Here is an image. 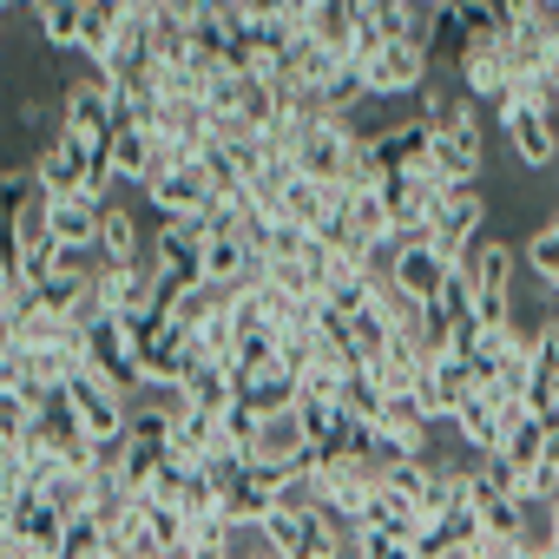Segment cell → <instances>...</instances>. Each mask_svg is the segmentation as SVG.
Masks as SVG:
<instances>
[{
  "label": "cell",
  "instance_id": "obj_19",
  "mask_svg": "<svg viewBox=\"0 0 559 559\" xmlns=\"http://www.w3.org/2000/svg\"><path fill=\"white\" fill-rule=\"evenodd\" d=\"M99 217H106V211H93L86 198H60V204H53V237H60V250L99 257Z\"/></svg>",
  "mask_w": 559,
  "mask_h": 559
},
{
  "label": "cell",
  "instance_id": "obj_6",
  "mask_svg": "<svg viewBox=\"0 0 559 559\" xmlns=\"http://www.w3.org/2000/svg\"><path fill=\"white\" fill-rule=\"evenodd\" d=\"M86 376H99L112 395H139L145 389V376H139V356L126 349V323L119 317H106V323H93L86 330Z\"/></svg>",
  "mask_w": 559,
  "mask_h": 559
},
{
  "label": "cell",
  "instance_id": "obj_21",
  "mask_svg": "<svg viewBox=\"0 0 559 559\" xmlns=\"http://www.w3.org/2000/svg\"><path fill=\"white\" fill-rule=\"evenodd\" d=\"M139 257H145V243H139V217H132L126 204H112V211L99 217V263L126 270V263H139Z\"/></svg>",
  "mask_w": 559,
  "mask_h": 559
},
{
  "label": "cell",
  "instance_id": "obj_8",
  "mask_svg": "<svg viewBox=\"0 0 559 559\" xmlns=\"http://www.w3.org/2000/svg\"><path fill=\"white\" fill-rule=\"evenodd\" d=\"M428 73H435V53H421L415 40H389L369 67H362V80H369V99H395V93H421L428 86Z\"/></svg>",
  "mask_w": 559,
  "mask_h": 559
},
{
  "label": "cell",
  "instance_id": "obj_3",
  "mask_svg": "<svg viewBox=\"0 0 559 559\" xmlns=\"http://www.w3.org/2000/svg\"><path fill=\"white\" fill-rule=\"evenodd\" d=\"M112 126H119V93L99 73L60 86V132H73V139H86V145L106 152L112 145Z\"/></svg>",
  "mask_w": 559,
  "mask_h": 559
},
{
  "label": "cell",
  "instance_id": "obj_5",
  "mask_svg": "<svg viewBox=\"0 0 559 559\" xmlns=\"http://www.w3.org/2000/svg\"><path fill=\"white\" fill-rule=\"evenodd\" d=\"M362 139H369V132H356L349 119H323V126H310L304 145H297V171H304L310 185H343L349 152H356Z\"/></svg>",
  "mask_w": 559,
  "mask_h": 559
},
{
  "label": "cell",
  "instance_id": "obj_15",
  "mask_svg": "<svg viewBox=\"0 0 559 559\" xmlns=\"http://www.w3.org/2000/svg\"><path fill=\"white\" fill-rule=\"evenodd\" d=\"M513 243L507 237H480L474 243V257H467V284H474V297H513Z\"/></svg>",
  "mask_w": 559,
  "mask_h": 559
},
{
  "label": "cell",
  "instance_id": "obj_26",
  "mask_svg": "<svg viewBox=\"0 0 559 559\" xmlns=\"http://www.w3.org/2000/svg\"><path fill=\"white\" fill-rule=\"evenodd\" d=\"M520 263L539 276V284H552V276H559V224H552V217L533 224V237L520 243Z\"/></svg>",
  "mask_w": 559,
  "mask_h": 559
},
{
  "label": "cell",
  "instance_id": "obj_17",
  "mask_svg": "<svg viewBox=\"0 0 559 559\" xmlns=\"http://www.w3.org/2000/svg\"><path fill=\"white\" fill-rule=\"evenodd\" d=\"M40 40L53 53H80V27H86V0H40V8H27Z\"/></svg>",
  "mask_w": 559,
  "mask_h": 559
},
{
  "label": "cell",
  "instance_id": "obj_29",
  "mask_svg": "<svg viewBox=\"0 0 559 559\" xmlns=\"http://www.w3.org/2000/svg\"><path fill=\"white\" fill-rule=\"evenodd\" d=\"M250 559H270V552H263V546H257V552H250Z\"/></svg>",
  "mask_w": 559,
  "mask_h": 559
},
{
  "label": "cell",
  "instance_id": "obj_22",
  "mask_svg": "<svg viewBox=\"0 0 559 559\" xmlns=\"http://www.w3.org/2000/svg\"><path fill=\"white\" fill-rule=\"evenodd\" d=\"M243 402H250L257 415H290V408L304 402V382H297V376H290L284 362H276L270 376H257V382L243 389Z\"/></svg>",
  "mask_w": 559,
  "mask_h": 559
},
{
  "label": "cell",
  "instance_id": "obj_4",
  "mask_svg": "<svg viewBox=\"0 0 559 559\" xmlns=\"http://www.w3.org/2000/svg\"><path fill=\"white\" fill-rule=\"evenodd\" d=\"M60 408H67L93 441H119V435H126V421H132V402H126V395H112L99 376H73V382L60 389Z\"/></svg>",
  "mask_w": 559,
  "mask_h": 559
},
{
  "label": "cell",
  "instance_id": "obj_28",
  "mask_svg": "<svg viewBox=\"0 0 559 559\" xmlns=\"http://www.w3.org/2000/svg\"><path fill=\"white\" fill-rule=\"evenodd\" d=\"M257 428H263V415H257L250 402H237V408L224 415V441H230V448H243V454H250V441H257Z\"/></svg>",
  "mask_w": 559,
  "mask_h": 559
},
{
  "label": "cell",
  "instance_id": "obj_25",
  "mask_svg": "<svg viewBox=\"0 0 559 559\" xmlns=\"http://www.w3.org/2000/svg\"><path fill=\"white\" fill-rule=\"evenodd\" d=\"M343 408H349L362 428H382V415H389V389H382L369 369H356V376L343 382Z\"/></svg>",
  "mask_w": 559,
  "mask_h": 559
},
{
  "label": "cell",
  "instance_id": "obj_7",
  "mask_svg": "<svg viewBox=\"0 0 559 559\" xmlns=\"http://www.w3.org/2000/svg\"><path fill=\"white\" fill-rule=\"evenodd\" d=\"M284 500H297L284 467H250V474H243V487H230V493H224V520H230V533H257L276 507H284Z\"/></svg>",
  "mask_w": 559,
  "mask_h": 559
},
{
  "label": "cell",
  "instance_id": "obj_30",
  "mask_svg": "<svg viewBox=\"0 0 559 559\" xmlns=\"http://www.w3.org/2000/svg\"><path fill=\"white\" fill-rule=\"evenodd\" d=\"M552 224H559V211H552Z\"/></svg>",
  "mask_w": 559,
  "mask_h": 559
},
{
  "label": "cell",
  "instance_id": "obj_24",
  "mask_svg": "<svg viewBox=\"0 0 559 559\" xmlns=\"http://www.w3.org/2000/svg\"><path fill=\"white\" fill-rule=\"evenodd\" d=\"M454 435H461V441H467L474 454H493L507 428H500V415H493V402H487V395H474V402H467V408L454 415Z\"/></svg>",
  "mask_w": 559,
  "mask_h": 559
},
{
  "label": "cell",
  "instance_id": "obj_2",
  "mask_svg": "<svg viewBox=\"0 0 559 559\" xmlns=\"http://www.w3.org/2000/svg\"><path fill=\"white\" fill-rule=\"evenodd\" d=\"M480 237H487V198H480V185L448 191V198H441V211H435L428 250H435L448 270H461V263L474 257V243H480Z\"/></svg>",
  "mask_w": 559,
  "mask_h": 559
},
{
  "label": "cell",
  "instance_id": "obj_9",
  "mask_svg": "<svg viewBox=\"0 0 559 559\" xmlns=\"http://www.w3.org/2000/svg\"><path fill=\"white\" fill-rule=\"evenodd\" d=\"M448 276H454V270H448V263H441L428 243H402V250L389 257V284H395L408 304H421V310H435V304H441Z\"/></svg>",
  "mask_w": 559,
  "mask_h": 559
},
{
  "label": "cell",
  "instance_id": "obj_1",
  "mask_svg": "<svg viewBox=\"0 0 559 559\" xmlns=\"http://www.w3.org/2000/svg\"><path fill=\"white\" fill-rule=\"evenodd\" d=\"M99 165H106L99 145H86V139H73V132L53 126V139L34 152V185H40L53 204H60V198H86V185H93Z\"/></svg>",
  "mask_w": 559,
  "mask_h": 559
},
{
  "label": "cell",
  "instance_id": "obj_13",
  "mask_svg": "<svg viewBox=\"0 0 559 559\" xmlns=\"http://www.w3.org/2000/svg\"><path fill=\"white\" fill-rule=\"evenodd\" d=\"M500 132H507L520 171H546L552 152H559V139H552V112H520V106H513V112H500Z\"/></svg>",
  "mask_w": 559,
  "mask_h": 559
},
{
  "label": "cell",
  "instance_id": "obj_16",
  "mask_svg": "<svg viewBox=\"0 0 559 559\" xmlns=\"http://www.w3.org/2000/svg\"><path fill=\"white\" fill-rule=\"evenodd\" d=\"M73 343H86V330H80L73 317H53V310H40V317H27L21 330L0 336V349H73Z\"/></svg>",
  "mask_w": 559,
  "mask_h": 559
},
{
  "label": "cell",
  "instance_id": "obj_27",
  "mask_svg": "<svg viewBox=\"0 0 559 559\" xmlns=\"http://www.w3.org/2000/svg\"><path fill=\"white\" fill-rule=\"evenodd\" d=\"M276 362L304 382V376L317 369V336H310V330H284V336H276Z\"/></svg>",
  "mask_w": 559,
  "mask_h": 559
},
{
  "label": "cell",
  "instance_id": "obj_23",
  "mask_svg": "<svg viewBox=\"0 0 559 559\" xmlns=\"http://www.w3.org/2000/svg\"><path fill=\"white\" fill-rule=\"evenodd\" d=\"M40 493H47V507H53L67 526H73V520H86V513L99 507V487H93V474H53Z\"/></svg>",
  "mask_w": 559,
  "mask_h": 559
},
{
  "label": "cell",
  "instance_id": "obj_14",
  "mask_svg": "<svg viewBox=\"0 0 559 559\" xmlns=\"http://www.w3.org/2000/svg\"><path fill=\"white\" fill-rule=\"evenodd\" d=\"M310 40L330 60L349 67V53H356V0H310Z\"/></svg>",
  "mask_w": 559,
  "mask_h": 559
},
{
  "label": "cell",
  "instance_id": "obj_18",
  "mask_svg": "<svg viewBox=\"0 0 559 559\" xmlns=\"http://www.w3.org/2000/svg\"><path fill=\"white\" fill-rule=\"evenodd\" d=\"M435 132H441L461 158H474V165L487 171V119H480V99H467V93H461V99H454V112H448Z\"/></svg>",
  "mask_w": 559,
  "mask_h": 559
},
{
  "label": "cell",
  "instance_id": "obj_31",
  "mask_svg": "<svg viewBox=\"0 0 559 559\" xmlns=\"http://www.w3.org/2000/svg\"><path fill=\"white\" fill-rule=\"evenodd\" d=\"M552 539H559V533H552Z\"/></svg>",
  "mask_w": 559,
  "mask_h": 559
},
{
  "label": "cell",
  "instance_id": "obj_10",
  "mask_svg": "<svg viewBox=\"0 0 559 559\" xmlns=\"http://www.w3.org/2000/svg\"><path fill=\"white\" fill-rule=\"evenodd\" d=\"M454 73H461V93L480 99V106H500L507 86H513V67H507V47L500 40H467V53H461Z\"/></svg>",
  "mask_w": 559,
  "mask_h": 559
},
{
  "label": "cell",
  "instance_id": "obj_11",
  "mask_svg": "<svg viewBox=\"0 0 559 559\" xmlns=\"http://www.w3.org/2000/svg\"><path fill=\"white\" fill-rule=\"evenodd\" d=\"M310 454V435H304V415L290 408V415H263V428H257V441H250V467H297Z\"/></svg>",
  "mask_w": 559,
  "mask_h": 559
},
{
  "label": "cell",
  "instance_id": "obj_12",
  "mask_svg": "<svg viewBox=\"0 0 559 559\" xmlns=\"http://www.w3.org/2000/svg\"><path fill=\"white\" fill-rule=\"evenodd\" d=\"M191 27H198V0H152V53H158V67L191 60Z\"/></svg>",
  "mask_w": 559,
  "mask_h": 559
},
{
  "label": "cell",
  "instance_id": "obj_20",
  "mask_svg": "<svg viewBox=\"0 0 559 559\" xmlns=\"http://www.w3.org/2000/svg\"><path fill=\"white\" fill-rule=\"evenodd\" d=\"M80 53L106 73L119 53V0H86V27H80Z\"/></svg>",
  "mask_w": 559,
  "mask_h": 559
}]
</instances>
